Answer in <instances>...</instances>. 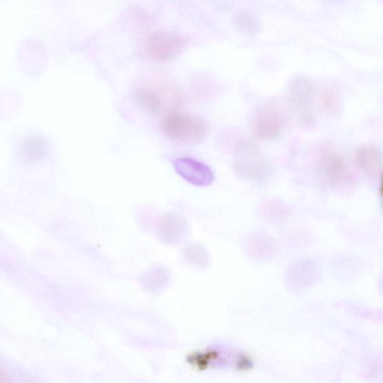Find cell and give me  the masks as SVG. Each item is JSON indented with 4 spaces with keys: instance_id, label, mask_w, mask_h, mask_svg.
I'll list each match as a JSON object with an SVG mask.
<instances>
[{
    "instance_id": "15",
    "label": "cell",
    "mask_w": 383,
    "mask_h": 383,
    "mask_svg": "<svg viewBox=\"0 0 383 383\" xmlns=\"http://www.w3.org/2000/svg\"><path fill=\"white\" fill-rule=\"evenodd\" d=\"M319 105L322 111L326 114H338L340 109L338 91L334 87L325 88L320 94Z\"/></svg>"
},
{
    "instance_id": "12",
    "label": "cell",
    "mask_w": 383,
    "mask_h": 383,
    "mask_svg": "<svg viewBox=\"0 0 383 383\" xmlns=\"http://www.w3.org/2000/svg\"><path fill=\"white\" fill-rule=\"evenodd\" d=\"M238 30L245 35H255L261 30V21L256 13L248 9H240L235 18Z\"/></svg>"
},
{
    "instance_id": "18",
    "label": "cell",
    "mask_w": 383,
    "mask_h": 383,
    "mask_svg": "<svg viewBox=\"0 0 383 383\" xmlns=\"http://www.w3.org/2000/svg\"><path fill=\"white\" fill-rule=\"evenodd\" d=\"M6 381V377L4 373L0 371V383H5Z\"/></svg>"
},
{
    "instance_id": "14",
    "label": "cell",
    "mask_w": 383,
    "mask_h": 383,
    "mask_svg": "<svg viewBox=\"0 0 383 383\" xmlns=\"http://www.w3.org/2000/svg\"><path fill=\"white\" fill-rule=\"evenodd\" d=\"M26 157L30 161L42 160L47 154V144L43 136L31 135L27 138L23 146Z\"/></svg>"
},
{
    "instance_id": "5",
    "label": "cell",
    "mask_w": 383,
    "mask_h": 383,
    "mask_svg": "<svg viewBox=\"0 0 383 383\" xmlns=\"http://www.w3.org/2000/svg\"><path fill=\"white\" fill-rule=\"evenodd\" d=\"M319 167L327 182L334 187L353 182V173L346 159L329 146H323L320 150Z\"/></svg>"
},
{
    "instance_id": "8",
    "label": "cell",
    "mask_w": 383,
    "mask_h": 383,
    "mask_svg": "<svg viewBox=\"0 0 383 383\" xmlns=\"http://www.w3.org/2000/svg\"><path fill=\"white\" fill-rule=\"evenodd\" d=\"M157 231L164 243L173 245L181 243L187 238L189 226L186 218L180 214L167 213L160 218Z\"/></svg>"
},
{
    "instance_id": "16",
    "label": "cell",
    "mask_w": 383,
    "mask_h": 383,
    "mask_svg": "<svg viewBox=\"0 0 383 383\" xmlns=\"http://www.w3.org/2000/svg\"><path fill=\"white\" fill-rule=\"evenodd\" d=\"M251 252L257 257L265 258L270 257L274 250V244L270 238L265 235H256L251 238L250 242Z\"/></svg>"
},
{
    "instance_id": "13",
    "label": "cell",
    "mask_w": 383,
    "mask_h": 383,
    "mask_svg": "<svg viewBox=\"0 0 383 383\" xmlns=\"http://www.w3.org/2000/svg\"><path fill=\"white\" fill-rule=\"evenodd\" d=\"M184 255L186 261L194 267L207 268L210 266L209 255L199 243L191 242L188 243L185 246Z\"/></svg>"
},
{
    "instance_id": "4",
    "label": "cell",
    "mask_w": 383,
    "mask_h": 383,
    "mask_svg": "<svg viewBox=\"0 0 383 383\" xmlns=\"http://www.w3.org/2000/svg\"><path fill=\"white\" fill-rule=\"evenodd\" d=\"M284 116L274 101L265 102L257 109L251 125V133L255 138L272 140L279 138L284 127Z\"/></svg>"
},
{
    "instance_id": "2",
    "label": "cell",
    "mask_w": 383,
    "mask_h": 383,
    "mask_svg": "<svg viewBox=\"0 0 383 383\" xmlns=\"http://www.w3.org/2000/svg\"><path fill=\"white\" fill-rule=\"evenodd\" d=\"M161 128L173 142L191 145L200 142L208 132V126L193 115L171 112L163 118Z\"/></svg>"
},
{
    "instance_id": "6",
    "label": "cell",
    "mask_w": 383,
    "mask_h": 383,
    "mask_svg": "<svg viewBox=\"0 0 383 383\" xmlns=\"http://www.w3.org/2000/svg\"><path fill=\"white\" fill-rule=\"evenodd\" d=\"M145 48L148 56L160 62L172 60L182 48V39L175 34L167 32H157L148 35Z\"/></svg>"
},
{
    "instance_id": "3",
    "label": "cell",
    "mask_w": 383,
    "mask_h": 383,
    "mask_svg": "<svg viewBox=\"0 0 383 383\" xmlns=\"http://www.w3.org/2000/svg\"><path fill=\"white\" fill-rule=\"evenodd\" d=\"M316 85L308 77L294 78L287 89V102L292 113L304 125L314 118L313 99Z\"/></svg>"
},
{
    "instance_id": "11",
    "label": "cell",
    "mask_w": 383,
    "mask_h": 383,
    "mask_svg": "<svg viewBox=\"0 0 383 383\" xmlns=\"http://www.w3.org/2000/svg\"><path fill=\"white\" fill-rule=\"evenodd\" d=\"M169 282V272L162 267L152 268L142 278V285L150 292L160 291L168 284Z\"/></svg>"
},
{
    "instance_id": "10",
    "label": "cell",
    "mask_w": 383,
    "mask_h": 383,
    "mask_svg": "<svg viewBox=\"0 0 383 383\" xmlns=\"http://www.w3.org/2000/svg\"><path fill=\"white\" fill-rule=\"evenodd\" d=\"M135 100L140 106L150 114L161 113L165 106L163 94L156 88L142 87L135 92Z\"/></svg>"
},
{
    "instance_id": "9",
    "label": "cell",
    "mask_w": 383,
    "mask_h": 383,
    "mask_svg": "<svg viewBox=\"0 0 383 383\" xmlns=\"http://www.w3.org/2000/svg\"><path fill=\"white\" fill-rule=\"evenodd\" d=\"M382 153L375 145L363 144L355 149V162L360 170L382 179Z\"/></svg>"
},
{
    "instance_id": "7",
    "label": "cell",
    "mask_w": 383,
    "mask_h": 383,
    "mask_svg": "<svg viewBox=\"0 0 383 383\" xmlns=\"http://www.w3.org/2000/svg\"><path fill=\"white\" fill-rule=\"evenodd\" d=\"M174 167L189 183L206 187L213 181L212 170L204 163L190 157H181L174 162Z\"/></svg>"
},
{
    "instance_id": "17",
    "label": "cell",
    "mask_w": 383,
    "mask_h": 383,
    "mask_svg": "<svg viewBox=\"0 0 383 383\" xmlns=\"http://www.w3.org/2000/svg\"><path fill=\"white\" fill-rule=\"evenodd\" d=\"M252 362L250 359L245 355H240L237 360V366L239 368V370H248V369L252 367Z\"/></svg>"
},
{
    "instance_id": "1",
    "label": "cell",
    "mask_w": 383,
    "mask_h": 383,
    "mask_svg": "<svg viewBox=\"0 0 383 383\" xmlns=\"http://www.w3.org/2000/svg\"><path fill=\"white\" fill-rule=\"evenodd\" d=\"M233 169L242 179L256 183L267 182L272 167L262 150L248 141L240 143L235 148Z\"/></svg>"
}]
</instances>
